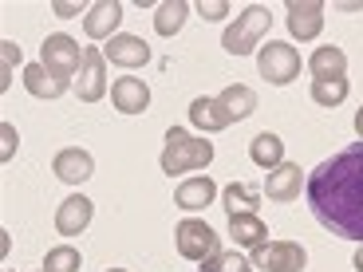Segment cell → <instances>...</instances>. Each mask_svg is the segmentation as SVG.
I'll return each instance as SVG.
<instances>
[{
	"label": "cell",
	"mask_w": 363,
	"mask_h": 272,
	"mask_svg": "<svg viewBox=\"0 0 363 272\" xmlns=\"http://www.w3.org/2000/svg\"><path fill=\"white\" fill-rule=\"evenodd\" d=\"M218 198V186H213V178H186L174 190V201H178V209H209V201Z\"/></svg>",
	"instance_id": "19"
},
{
	"label": "cell",
	"mask_w": 363,
	"mask_h": 272,
	"mask_svg": "<svg viewBox=\"0 0 363 272\" xmlns=\"http://www.w3.org/2000/svg\"><path fill=\"white\" fill-rule=\"evenodd\" d=\"M213 162V146L209 138H194L190 130L182 127H170L166 130V146H162V170L170 178H182L190 170H206Z\"/></svg>",
	"instance_id": "2"
},
{
	"label": "cell",
	"mask_w": 363,
	"mask_h": 272,
	"mask_svg": "<svg viewBox=\"0 0 363 272\" xmlns=\"http://www.w3.org/2000/svg\"><path fill=\"white\" fill-rule=\"evenodd\" d=\"M355 268H359V272H363V245H359V249H355Z\"/></svg>",
	"instance_id": "33"
},
{
	"label": "cell",
	"mask_w": 363,
	"mask_h": 272,
	"mask_svg": "<svg viewBox=\"0 0 363 272\" xmlns=\"http://www.w3.org/2000/svg\"><path fill=\"white\" fill-rule=\"evenodd\" d=\"M308 209L328 233L363 245V142L344 146L308 174Z\"/></svg>",
	"instance_id": "1"
},
{
	"label": "cell",
	"mask_w": 363,
	"mask_h": 272,
	"mask_svg": "<svg viewBox=\"0 0 363 272\" xmlns=\"http://www.w3.org/2000/svg\"><path fill=\"white\" fill-rule=\"evenodd\" d=\"M269 24H272V12L264 8V4H249V8L225 28L221 47H225L229 55H249L257 44H261L264 32H269Z\"/></svg>",
	"instance_id": "3"
},
{
	"label": "cell",
	"mask_w": 363,
	"mask_h": 272,
	"mask_svg": "<svg viewBox=\"0 0 363 272\" xmlns=\"http://www.w3.org/2000/svg\"><path fill=\"white\" fill-rule=\"evenodd\" d=\"M201 272H253V261H245L233 249H218L209 261H201Z\"/></svg>",
	"instance_id": "25"
},
{
	"label": "cell",
	"mask_w": 363,
	"mask_h": 272,
	"mask_svg": "<svg viewBox=\"0 0 363 272\" xmlns=\"http://www.w3.org/2000/svg\"><path fill=\"white\" fill-rule=\"evenodd\" d=\"M249 158H253L261 170H277V166L284 162V142H281L277 135H269V130H264V135L253 138V146H249Z\"/></svg>",
	"instance_id": "22"
},
{
	"label": "cell",
	"mask_w": 363,
	"mask_h": 272,
	"mask_svg": "<svg viewBox=\"0 0 363 272\" xmlns=\"http://www.w3.org/2000/svg\"><path fill=\"white\" fill-rule=\"evenodd\" d=\"M198 12H201V20H225L229 16V4H225V0H201Z\"/></svg>",
	"instance_id": "29"
},
{
	"label": "cell",
	"mask_w": 363,
	"mask_h": 272,
	"mask_svg": "<svg viewBox=\"0 0 363 272\" xmlns=\"http://www.w3.org/2000/svg\"><path fill=\"white\" fill-rule=\"evenodd\" d=\"M91 213H95V205L83 193H72L64 205L55 209V229H60V237H79L91 225Z\"/></svg>",
	"instance_id": "15"
},
{
	"label": "cell",
	"mask_w": 363,
	"mask_h": 272,
	"mask_svg": "<svg viewBox=\"0 0 363 272\" xmlns=\"http://www.w3.org/2000/svg\"><path fill=\"white\" fill-rule=\"evenodd\" d=\"M186 16H190V4H186V0H166V4H158V12H155L158 36H174V32H182Z\"/></svg>",
	"instance_id": "24"
},
{
	"label": "cell",
	"mask_w": 363,
	"mask_h": 272,
	"mask_svg": "<svg viewBox=\"0 0 363 272\" xmlns=\"http://www.w3.org/2000/svg\"><path fill=\"white\" fill-rule=\"evenodd\" d=\"M55 12L60 16H72V12H79V4H55Z\"/></svg>",
	"instance_id": "31"
},
{
	"label": "cell",
	"mask_w": 363,
	"mask_h": 272,
	"mask_svg": "<svg viewBox=\"0 0 363 272\" xmlns=\"http://www.w3.org/2000/svg\"><path fill=\"white\" fill-rule=\"evenodd\" d=\"M257 72H261L264 83L284 87V83H292L300 75V52H296V47H289V44L269 40V44L257 52Z\"/></svg>",
	"instance_id": "5"
},
{
	"label": "cell",
	"mask_w": 363,
	"mask_h": 272,
	"mask_svg": "<svg viewBox=\"0 0 363 272\" xmlns=\"http://www.w3.org/2000/svg\"><path fill=\"white\" fill-rule=\"evenodd\" d=\"M40 272H44V268H40Z\"/></svg>",
	"instance_id": "35"
},
{
	"label": "cell",
	"mask_w": 363,
	"mask_h": 272,
	"mask_svg": "<svg viewBox=\"0 0 363 272\" xmlns=\"http://www.w3.org/2000/svg\"><path fill=\"white\" fill-rule=\"evenodd\" d=\"M300 186H308V181H304V174H300L296 162H281L277 170H269V178H264V193H269V201H296Z\"/></svg>",
	"instance_id": "13"
},
{
	"label": "cell",
	"mask_w": 363,
	"mask_h": 272,
	"mask_svg": "<svg viewBox=\"0 0 363 272\" xmlns=\"http://www.w3.org/2000/svg\"><path fill=\"white\" fill-rule=\"evenodd\" d=\"M229 237L241 249H261L269 245V225L257 213H237V217H229Z\"/></svg>",
	"instance_id": "18"
},
{
	"label": "cell",
	"mask_w": 363,
	"mask_h": 272,
	"mask_svg": "<svg viewBox=\"0 0 363 272\" xmlns=\"http://www.w3.org/2000/svg\"><path fill=\"white\" fill-rule=\"evenodd\" d=\"M221 205H225L229 217H237V213H257L261 190H257V186H245V181H233V186L221 190Z\"/></svg>",
	"instance_id": "20"
},
{
	"label": "cell",
	"mask_w": 363,
	"mask_h": 272,
	"mask_svg": "<svg viewBox=\"0 0 363 272\" xmlns=\"http://www.w3.org/2000/svg\"><path fill=\"white\" fill-rule=\"evenodd\" d=\"M118 24H123V4H118V0H99V4H91L87 8L83 32H87L91 40H115Z\"/></svg>",
	"instance_id": "12"
},
{
	"label": "cell",
	"mask_w": 363,
	"mask_h": 272,
	"mask_svg": "<svg viewBox=\"0 0 363 272\" xmlns=\"http://www.w3.org/2000/svg\"><path fill=\"white\" fill-rule=\"evenodd\" d=\"M190 123L198 130H206V135H213V130H229L237 118L221 107V99H206V95H201V99L190 103Z\"/></svg>",
	"instance_id": "17"
},
{
	"label": "cell",
	"mask_w": 363,
	"mask_h": 272,
	"mask_svg": "<svg viewBox=\"0 0 363 272\" xmlns=\"http://www.w3.org/2000/svg\"><path fill=\"white\" fill-rule=\"evenodd\" d=\"M0 52H4V67H0V91H9V83H12V67L20 64V47L12 44V40H4V44H0Z\"/></svg>",
	"instance_id": "28"
},
{
	"label": "cell",
	"mask_w": 363,
	"mask_h": 272,
	"mask_svg": "<svg viewBox=\"0 0 363 272\" xmlns=\"http://www.w3.org/2000/svg\"><path fill=\"white\" fill-rule=\"evenodd\" d=\"M174 245H178V253L186 256V261H209V256L218 253V233H213V225H206V221L198 217H186L178 221V229H174Z\"/></svg>",
	"instance_id": "6"
},
{
	"label": "cell",
	"mask_w": 363,
	"mask_h": 272,
	"mask_svg": "<svg viewBox=\"0 0 363 272\" xmlns=\"http://www.w3.org/2000/svg\"><path fill=\"white\" fill-rule=\"evenodd\" d=\"M308 253L296 241H269V245L253 249V268L261 272H304Z\"/></svg>",
	"instance_id": "7"
},
{
	"label": "cell",
	"mask_w": 363,
	"mask_h": 272,
	"mask_svg": "<svg viewBox=\"0 0 363 272\" xmlns=\"http://www.w3.org/2000/svg\"><path fill=\"white\" fill-rule=\"evenodd\" d=\"M308 75L316 83H328V79H347V55L344 47L336 44H324L308 55Z\"/></svg>",
	"instance_id": "14"
},
{
	"label": "cell",
	"mask_w": 363,
	"mask_h": 272,
	"mask_svg": "<svg viewBox=\"0 0 363 272\" xmlns=\"http://www.w3.org/2000/svg\"><path fill=\"white\" fill-rule=\"evenodd\" d=\"M72 87L83 103H99L107 95V55L99 47H83V67Z\"/></svg>",
	"instance_id": "8"
},
{
	"label": "cell",
	"mask_w": 363,
	"mask_h": 272,
	"mask_svg": "<svg viewBox=\"0 0 363 272\" xmlns=\"http://www.w3.org/2000/svg\"><path fill=\"white\" fill-rule=\"evenodd\" d=\"M111 103H115L118 115H143L150 107V87L135 75H123V79L111 83Z\"/></svg>",
	"instance_id": "11"
},
{
	"label": "cell",
	"mask_w": 363,
	"mask_h": 272,
	"mask_svg": "<svg viewBox=\"0 0 363 272\" xmlns=\"http://www.w3.org/2000/svg\"><path fill=\"white\" fill-rule=\"evenodd\" d=\"M107 272H127V268H107Z\"/></svg>",
	"instance_id": "34"
},
{
	"label": "cell",
	"mask_w": 363,
	"mask_h": 272,
	"mask_svg": "<svg viewBox=\"0 0 363 272\" xmlns=\"http://www.w3.org/2000/svg\"><path fill=\"white\" fill-rule=\"evenodd\" d=\"M347 91H352V83H347V79H328V83H312V99H316L320 107H340V103L347 99Z\"/></svg>",
	"instance_id": "27"
},
{
	"label": "cell",
	"mask_w": 363,
	"mask_h": 272,
	"mask_svg": "<svg viewBox=\"0 0 363 272\" xmlns=\"http://www.w3.org/2000/svg\"><path fill=\"white\" fill-rule=\"evenodd\" d=\"M355 135H359V142H363V107L355 110Z\"/></svg>",
	"instance_id": "32"
},
{
	"label": "cell",
	"mask_w": 363,
	"mask_h": 272,
	"mask_svg": "<svg viewBox=\"0 0 363 272\" xmlns=\"http://www.w3.org/2000/svg\"><path fill=\"white\" fill-rule=\"evenodd\" d=\"M24 87L32 91L36 99H60V95L67 91V83H60L44 64H28L24 67Z\"/></svg>",
	"instance_id": "21"
},
{
	"label": "cell",
	"mask_w": 363,
	"mask_h": 272,
	"mask_svg": "<svg viewBox=\"0 0 363 272\" xmlns=\"http://www.w3.org/2000/svg\"><path fill=\"white\" fill-rule=\"evenodd\" d=\"M79 264H83V256L72 245H55L44 256V272H79Z\"/></svg>",
	"instance_id": "26"
},
{
	"label": "cell",
	"mask_w": 363,
	"mask_h": 272,
	"mask_svg": "<svg viewBox=\"0 0 363 272\" xmlns=\"http://www.w3.org/2000/svg\"><path fill=\"white\" fill-rule=\"evenodd\" d=\"M0 138H4V146H0V158L9 162V158L16 154V130H12L9 123H4V127H0Z\"/></svg>",
	"instance_id": "30"
},
{
	"label": "cell",
	"mask_w": 363,
	"mask_h": 272,
	"mask_svg": "<svg viewBox=\"0 0 363 272\" xmlns=\"http://www.w3.org/2000/svg\"><path fill=\"white\" fill-rule=\"evenodd\" d=\"M52 170H55V178L67 181V186H83V181L95 174V158H91L83 146H64V150L52 158Z\"/></svg>",
	"instance_id": "10"
},
{
	"label": "cell",
	"mask_w": 363,
	"mask_h": 272,
	"mask_svg": "<svg viewBox=\"0 0 363 272\" xmlns=\"http://www.w3.org/2000/svg\"><path fill=\"white\" fill-rule=\"evenodd\" d=\"M218 99H221V107H225L229 115L237 118V123H241V118H249V115L257 110V95L245 87V83H229V87L221 91Z\"/></svg>",
	"instance_id": "23"
},
{
	"label": "cell",
	"mask_w": 363,
	"mask_h": 272,
	"mask_svg": "<svg viewBox=\"0 0 363 272\" xmlns=\"http://www.w3.org/2000/svg\"><path fill=\"white\" fill-rule=\"evenodd\" d=\"M284 16H289V32L296 40H316L324 28V4L320 0H289Z\"/></svg>",
	"instance_id": "9"
},
{
	"label": "cell",
	"mask_w": 363,
	"mask_h": 272,
	"mask_svg": "<svg viewBox=\"0 0 363 272\" xmlns=\"http://www.w3.org/2000/svg\"><path fill=\"white\" fill-rule=\"evenodd\" d=\"M40 64H44L60 83H67V87H72L75 75H79V67H83V47L75 44L72 36L55 32V36H48L44 47H40Z\"/></svg>",
	"instance_id": "4"
},
{
	"label": "cell",
	"mask_w": 363,
	"mask_h": 272,
	"mask_svg": "<svg viewBox=\"0 0 363 272\" xmlns=\"http://www.w3.org/2000/svg\"><path fill=\"white\" fill-rule=\"evenodd\" d=\"M103 55H107L111 64H118V67H143L146 60H150V47H146L143 36H127V32H118L115 40H107Z\"/></svg>",
	"instance_id": "16"
}]
</instances>
